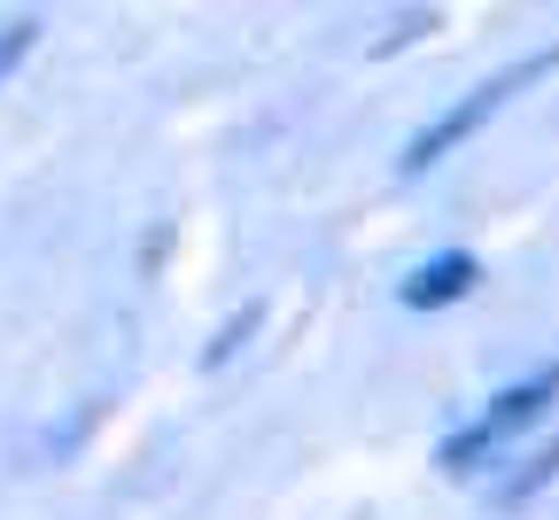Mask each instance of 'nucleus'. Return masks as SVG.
Masks as SVG:
<instances>
[{"instance_id":"obj_1","label":"nucleus","mask_w":559,"mask_h":520,"mask_svg":"<svg viewBox=\"0 0 559 520\" xmlns=\"http://www.w3.org/2000/svg\"><path fill=\"white\" fill-rule=\"evenodd\" d=\"M551 70H559V47H536V55H521V62H506L498 70V79H481V86H466L443 117H428V125H419L412 140H404V156H396V172H436L443 156H451V147H466L489 117H498L513 94H528L536 79H551Z\"/></svg>"},{"instance_id":"obj_2","label":"nucleus","mask_w":559,"mask_h":520,"mask_svg":"<svg viewBox=\"0 0 559 520\" xmlns=\"http://www.w3.org/2000/svg\"><path fill=\"white\" fill-rule=\"evenodd\" d=\"M551 404H559V365H536V374L506 381L498 397H489V404L466 419V427L443 435V474H474V466H489V459H498L521 427H536Z\"/></svg>"},{"instance_id":"obj_3","label":"nucleus","mask_w":559,"mask_h":520,"mask_svg":"<svg viewBox=\"0 0 559 520\" xmlns=\"http://www.w3.org/2000/svg\"><path fill=\"white\" fill-rule=\"evenodd\" d=\"M474 280H481L474 249H436L428 264H412L396 280V304L404 311H443V304H459V295H474Z\"/></svg>"},{"instance_id":"obj_4","label":"nucleus","mask_w":559,"mask_h":520,"mask_svg":"<svg viewBox=\"0 0 559 520\" xmlns=\"http://www.w3.org/2000/svg\"><path fill=\"white\" fill-rule=\"evenodd\" d=\"M544 482H559V442H551V451H528L521 459V474L513 482H498V505H521L528 489H544Z\"/></svg>"},{"instance_id":"obj_5","label":"nucleus","mask_w":559,"mask_h":520,"mask_svg":"<svg viewBox=\"0 0 559 520\" xmlns=\"http://www.w3.org/2000/svg\"><path fill=\"white\" fill-rule=\"evenodd\" d=\"M32 39H39V24H32V16H16L9 32H0V79H9V70L32 55Z\"/></svg>"}]
</instances>
